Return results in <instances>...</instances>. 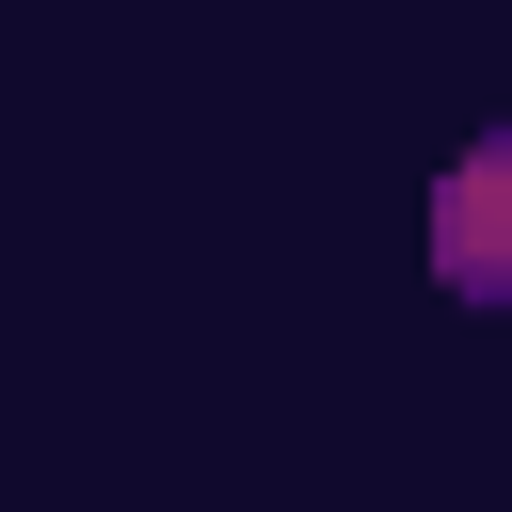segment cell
<instances>
[{"mask_svg": "<svg viewBox=\"0 0 512 512\" xmlns=\"http://www.w3.org/2000/svg\"><path fill=\"white\" fill-rule=\"evenodd\" d=\"M432 272H448L464 304H496V288H512V128H480V144L448 160V208H432Z\"/></svg>", "mask_w": 512, "mask_h": 512, "instance_id": "6da1fadb", "label": "cell"}]
</instances>
